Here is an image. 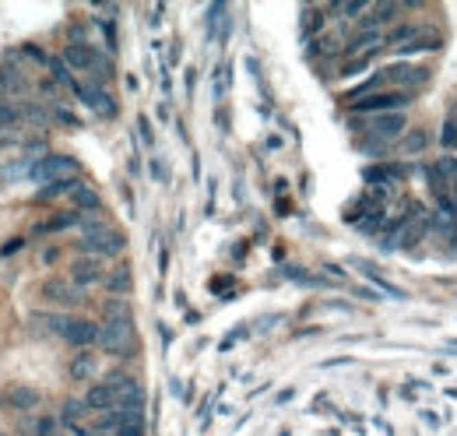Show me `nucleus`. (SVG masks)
Masks as SVG:
<instances>
[{
  "mask_svg": "<svg viewBox=\"0 0 457 436\" xmlns=\"http://www.w3.org/2000/svg\"><path fill=\"white\" fill-rule=\"evenodd\" d=\"M387 39L394 43V50H398V46H405V43H412V39H422V25H401V28H394Z\"/></svg>",
  "mask_w": 457,
  "mask_h": 436,
  "instance_id": "25",
  "label": "nucleus"
},
{
  "mask_svg": "<svg viewBox=\"0 0 457 436\" xmlns=\"http://www.w3.org/2000/svg\"><path fill=\"white\" fill-rule=\"evenodd\" d=\"M85 412H88V404H85V401L67 397V401H64V408H60V422H64V426H78V422L85 419Z\"/></svg>",
  "mask_w": 457,
  "mask_h": 436,
  "instance_id": "23",
  "label": "nucleus"
},
{
  "mask_svg": "<svg viewBox=\"0 0 457 436\" xmlns=\"http://www.w3.org/2000/svg\"><path fill=\"white\" fill-rule=\"evenodd\" d=\"M21 53H25L28 60H32V64H43V67L49 64V56H46V53H43V50H39L36 43H25V46H21Z\"/></svg>",
  "mask_w": 457,
  "mask_h": 436,
  "instance_id": "29",
  "label": "nucleus"
},
{
  "mask_svg": "<svg viewBox=\"0 0 457 436\" xmlns=\"http://www.w3.org/2000/svg\"><path fill=\"white\" fill-rule=\"evenodd\" d=\"M67 324H71V314H46V309L28 314V327H32L36 334H56V338H64Z\"/></svg>",
  "mask_w": 457,
  "mask_h": 436,
  "instance_id": "9",
  "label": "nucleus"
},
{
  "mask_svg": "<svg viewBox=\"0 0 457 436\" xmlns=\"http://www.w3.org/2000/svg\"><path fill=\"white\" fill-rule=\"evenodd\" d=\"M8 404L14 412H36L39 404H43V394L36 387H11L8 391Z\"/></svg>",
  "mask_w": 457,
  "mask_h": 436,
  "instance_id": "14",
  "label": "nucleus"
},
{
  "mask_svg": "<svg viewBox=\"0 0 457 436\" xmlns=\"http://www.w3.org/2000/svg\"><path fill=\"white\" fill-rule=\"evenodd\" d=\"M408 102H412L408 91H377V96L355 99L352 109H355V113H377V116H383V113H398V109L408 106Z\"/></svg>",
  "mask_w": 457,
  "mask_h": 436,
  "instance_id": "5",
  "label": "nucleus"
},
{
  "mask_svg": "<svg viewBox=\"0 0 457 436\" xmlns=\"http://www.w3.org/2000/svg\"><path fill=\"white\" fill-rule=\"evenodd\" d=\"M53 116H56L60 123H67V127H78V116H74L64 102H53Z\"/></svg>",
  "mask_w": 457,
  "mask_h": 436,
  "instance_id": "30",
  "label": "nucleus"
},
{
  "mask_svg": "<svg viewBox=\"0 0 457 436\" xmlns=\"http://www.w3.org/2000/svg\"><path fill=\"white\" fill-rule=\"evenodd\" d=\"M71 226H81L78 211H71V215H53L49 222H39V226H36V232H64V229H71Z\"/></svg>",
  "mask_w": 457,
  "mask_h": 436,
  "instance_id": "19",
  "label": "nucleus"
},
{
  "mask_svg": "<svg viewBox=\"0 0 457 436\" xmlns=\"http://www.w3.org/2000/svg\"><path fill=\"white\" fill-rule=\"evenodd\" d=\"M436 169H440V173H443V179L450 183V190H457V159H454V155L440 159V162H436Z\"/></svg>",
  "mask_w": 457,
  "mask_h": 436,
  "instance_id": "28",
  "label": "nucleus"
},
{
  "mask_svg": "<svg viewBox=\"0 0 457 436\" xmlns=\"http://www.w3.org/2000/svg\"><path fill=\"white\" fill-rule=\"evenodd\" d=\"M137 134H141V141H144V144H151V141H155V131H151L148 116H137Z\"/></svg>",
  "mask_w": 457,
  "mask_h": 436,
  "instance_id": "33",
  "label": "nucleus"
},
{
  "mask_svg": "<svg viewBox=\"0 0 457 436\" xmlns=\"http://www.w3.org/2000/svg\"><path fill=\"white\" fill-rule=\"evenodd\" d=\"M96 369H99V359H96V352H88V349H81L71 362H67V377L71 380H91L96 377Z\"/></svg>",
  "mask_w": 457,
  "mask_h": 436,
  "instance_id": "13",
  "label": "nucleus"
},
{
  "mask_svg": "<svg viewBox=\"0 0 457 436\" xmlns=\"http://www.w3.org/2000/svg\"><path fill=\"white\" fill-rule=\"evenodd\" d=\"M21 123L46 127V123H49V109H43V106H36V102H21Z\"/></svg>",
  "mask_w": 457,
  "mask_h": 436,
  "instance_id": "24",
  "label": "nucleus"
},
{
  "mask_svg": "<svg viewBox=\"0 0 457 436\" xmlns=\"http://www.w3.org/2000/svg\"><path fill=\"white\" fill-rule=\"evenodd\" d=\"M106 289L113 299H127L131 289H134V278H131V268H116L113 274H106Z\"/></svg>",
  "mask_w": 457,
  "mask_h": 436,
  "instance_id": "16",
  "label": "nucleus"
},
{
  "mask_svg": "<svg viewBox=\"0 0 457 436\" xmlns=\"http://www.w3.org/2000/svg\"><path fill=\"white\" fill-rule=\"evenodd\" d=\"M85 404H88V412H116V391L109 384H91V391L85 394Z\"/></svg>",
  "mask_w": 457,
  "mask_h": 436,
  "instance_id": "11",
  "label": "nucleus"
},
{
  "mask_svg": "<svg viewBox=\"0 0 457 436\" xmlns=\"http://www.w3.org/2000/svg\"><path fill=\"white\" fill-rule=\"evenodd\" d=\"M99 28H102V36L109 43V53H116V21H99Z\"/></svg>",
  "mask_w": 457,
  "mask_h": 436,
  "instance_id": "32",
  "label": "nucleus"
},
{
  "mask_svg": "<svg viewBox=\"0 0 457 436\" xmlns=\"http://www.w3.org/2000/svg\"><path fill=\"white\" fill-rule=\"evenodd\" d=\"M96 345L109 356H131L134 352V320H102Z\"/></svg>",
  "mask_w": 457,
  "mask_h": 436,
  "instance_id": "2",
  "label": "nucleus"
},
{
  "mask_svg": "<svg viewBox=\"0 0 457 436\" xmlns=\"http://www.w3.org/2000/svg\"><path fill=\"white\" fill-rule=\"evenodd\" d=\"M21 250V239H8L4 246H0V257H14Z\"/></svg>",
  "mask_w": 457,
  "mask_h": 436,
  "instance_id": "36",
  "label": "nucleus"
},
{
  "mask_svg": "<svg viewBox=\"0 0 457 436\" xmlns=\"http://www.w3.org/2000/svg\"><path fill=\"white\" fill-rule=\"evenodd\" d=\"M380 74H383V78H390L394 85H419V81L430 78L422 67H408V64H390V67H383Z\"/></svg>",
  "mask_w": 457,
  "mask_h": 436,
  "instance_id": "15",
  "label": "nucleus"
},
{
  "mask_svg": "<svg viewBox=\"0 0 457 436\" xmlns=\"http://www.w3.org/2000/svg\"><path fill=\"white\" fill-rule=\"evenodd\" d=\"M81 250H88L91 257H116V254H124V232L113 229L109 222H99V218H81Z\"/></svg>",
  "mask_w": 457,
  "mask_h": 436,
  "instance_id": "1",
  "label": "nucleus"
},
{
  "mask_svg": "<svg viewBox=\"0 0 457 436\" xmlns=\"http://www.w3.org/2000/svg\"><path fill=\"white\" fill-rule=\"evenodd\" d=\"M74 176H78V162L71 155H46V159H36L28 179L49 186V183H64V179H74Z\"/></svg>",
  "mask_w": 457,
  "mask_h": 436,
  "instance_id": "3",
  "label": "nucleus"
},
{
  "mask_svg": "<svg viewBox=\"0 0 457 436\" xmlns=\"http://www.w3.org/2000/svg\"><path fill=\"white\" fill-rule=\"evenodd\" d=\"M317 28H320V21H317L313 8H306V11H302V36H313Z\"/></svg>",
  "mask_w": 457,
  "mask_h": 436,
  "instance_id": "31",
  "label": "nucleus"
},
{
  "mask_svg": "<svg viewBox=\"0 0 457 436\" xmlns=\"http://www.w3.org/2000/svg\"><path fill=\"white\" fill-rule=\"evenodd\" d=\"M71 282H74L78 289H88V285H96V282H106L102 261H99V257H91V254L74 257V261H71Z\"/></svg>",
  "mask_w": 457,
  "mask_h": 436,
  "instance_id": "6",
  "label": "nucleus"
},
{
  "mask_svg": "<svg viewBox=\"0 0 457 436\" xmlns=\"http://www.w3.org/2000/svg\"><path fill=\"white\" fill-rule=\"evenodd\" d=\"M25 436H56V419L53 415H28L18 422Z\"/></svg>",
  "mask_w": 457,
  "mask_h": 436,
  "instance_id": "17",
  "label": "nucleus"
},
{
  "mask_svg": "<svg viewBox=\"0 0 457 436\" xmlns=\"http://www.w3.org/2000/svg\"><path fill=\"white\" fill-rule=\"evenodd\" d=\"M43 299H49V303H56V306H74L85 292L71 282V278H46L43 282Z\"/></svg>",
  "mask_w": 457,
  "mask_h": 436,
  "instance_id": "7",
  "label": "nucleus"
},
{
  "mask_svg": "<svg viewBox=\"0 0 457 436\" xmlns=\"http://www.w3.org/2000/svg\"><path fill=\"white\" fill-rule=\"evenodd\" d=\"M74 208H78V211H99V208H102V197L91 190V186L81 183L78 190H74Z\"/></svg>",
  "mask_w": 457,
  "mask_h": 436,
  "instance_id": "21",
  "label": "nucleus"
},
{
  "mask_svg": "<svg viewBox=\"0 0 457 436\" xmlns=\"http://www.w3.org/2000/svg\"><path fill=\"white\" fill-rule=\"evenodd\" d=\"M18 123H21V102H14V99H0V131L18 127Z\"/></svg>",
  "mask_w": 457,
  "mask_h": 436,
  "instance_id": "22",
  "label": "nucleus"
},
{
  "mask_svg": "<svg viewBox=\"0 0 457 436\" xmlns=\"http://www.w3.org/2000/svg\"><path fill=\"white\" fill-rule=\"evenodd\" d=\"M401 148H405V151H422V148H425V134H412V138H405Z\"/></svg>",
  "mask_w": 457,
  "mask_h": 436,
  "instance_id": "35",
  "label": "nucleus"
},
{
  "mask_svg": "<svg viewBox=\"0 0 457 436\" xmlns=\"http://www.w3.org/2000/svg\"><path fill=\"white\" fill-rule=\"evenodd\" d=\"M96 338H99V324H91L85 317H71L67 331H64V341L74 349H88V345H96Z\"/></svg>",
  "mask_w": 457,
  "mask_h": 436,
  "instance_id": "10",
  "label": "nucleus"
},
{
  "mask_svg": "<svg viewBox=\"0 0 457 436\" xmlns=\"http://www.w3.org/2000/svg\"><path fill=\"white\" fill-rule=\"evenodd\" d=\"M422 50H436V39H433V36H422V39H412V43L398 46L401 56H412V53H422Z\"/></svg>",
  "mask_w": 457,
  "mask_h": 436,
  "instance_id": "27",
  "label": "nucleus"
},
{
  "mask_svg": "<svg viewBox=\"0 0 457 436\" xmlns=\"http://www.w3.org/2000/svg\"><path fill=\"white\" fill-rule=\"evenodd\" d=\"M151 176H155V179H169V173L162 169V162H159V159H151Z\"/></svg>",
  "mask_w": 457,
  "mask_h": 436,
  "instance_id": "37",
  "label": "nucleus"
},
{
  "mask_svg": "<svg viewBox=\"0 0 457 436\" xmlns=\"http://www.w3.org/2000/svg\"><path fill=\"white\" fill-rule=\"evenodd\" d=\"M74 96H78L88 109H96L102 120H113V116H116V99L109 96L106 81H78Z\"/></svg>",
  "mask_w": 457,
  "mask_h": 436,
  "instance_id": "4",
  "label": "nucleus"
},
{
  "mask_svg": "<svg viewBox=\"0 0 457 436\" xmlns=\"http://www.w3.org/2000/svg\"><path fill=\"white\" fill-rule=\"evenodd\" d=\"M102 320H134L127 299H106L102 303Z\"/></svg>",
  "mask_w": 457,
  "mask_h": 436,
  "instance_id": "20",
  "label": "nucleus"
},
{
  "mask_svg": "<svg viewBox=\"0 0 457 436\" xmlns=\"http://www.w3.org/2000/svg\"><path fill=\"white\" fill-rule=\"evenodd\" d=\"M408 127V120L405 113H383V116H373L370 123H366V131H370L373 138H383V141H394V138H401Z\"/></svg>",
  "mask_w": 457,
  "mask_h": 436,
  "instance_id": "8",
  "label": "nucleus"
},
{
  "mask_svg": "<svg viewBox=\"0 0 457 436\" xmlns=\"http://www.w3.org/2000/svg\"><path fill=\"white\" fill-rule=\"evenodd\" d=\"M46 71H49V78L56 81V85H64V88H78V81H74V71L64 64V60H60V56H49V64H46Z\"/></svg>",
  "mask_w": 457,
  "mask_h": 436,
  "instance_id": "18",
  "label": "nucleus"
},
{
  "mask_svg": "<svg viewBox=\"0 0 457 436\" xmlns=\"http://www.w3.org/2000/svg\"><path fill=\"white\" fill-rule=\"evenodd\" d=\"M383 46V36L380 32H366V36H359V39H352V53H370V50H380Z\"/></svg>",
  "mask_w": 457,
  "mask_h": 436,
  "instance_id": "26",
  "label": "nucleus"
},
{
  "mask_svg": "<svg viewBox=\"0 0 457 436\" xmlns=\"http://www.w3.org/2000/svg\"><path fill=\"white\" fill-rule=\"evenodd\" d=\"M443 144H457V120L450 116L447 123H443V138H440Z\"/></svg>",
  "mask_w": 457,
  "mask_h": 436,
  "instance_id": "34",
  "label": "nucleus"
},
{
  "mask_svg": "<svg viewBox=\"0 0 457 436\" xmlns=\"http://www.w3.org/2000/svg\"><path fill=\"white\" fill-rule=\"evenodd\" d=\"M96 50H91V46H64V53H60V60H64V64L71 67V71H91V67H96Z\"/></svg>",
  "mask_w": 457,
  "mask_h": 436,
  "instance_id": "12",
  "label": "nucleus"
}]
</instances>
